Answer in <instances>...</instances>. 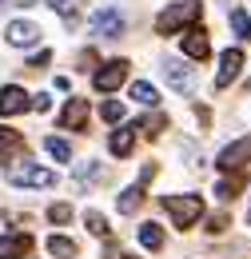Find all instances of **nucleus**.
Here are the masks:
<instances>
[{
    "instance_id": "obj_1",
    "label": "nucleus",
    "mask_w": 251,
    "mask_h": 259,
    "mask_svg": "<svg viewBox=\"0 0 251 259\" xmlns=\"http://www.w3.org/2000/svg\"><path fill=\"white\" fill-rule=\"evenodd\" d=\"M199 16V0H180V4H172V8H163L156 16V32L159 36H172V32H180L184 24H191Z\"/></svg>"
},
{
    "instance_id": "obj_2",
    "label": "nucleus",
    "mask_w": 251,
    "mask_h": 259,
    "mask_svg": "<svg viewBox=\"0 0 251 259\" xmlns=\"http://www.w3.org/2000/svg\"><path fill=\"white\" fill-rule=\"evenodd\" d=\"M159 203H163V211L176 220V227H191L203 215V199H199V195H163Z\"/></svg>"
},
{
    "instance_id": "obj_3",
    "label": "nucleus",
    "mask_w": 251,
    "mask_h": 259,
    "mask_svg": "<svg viewBox=\"0 0 251 259\" xmlns=\"http://www.w3.org/2000/svg\"><path fill=\"white\" fill-rule=\"evenodd\" d=\"M8 184H12V188H52L56 176H52L48 167H36V163H16V167L8 171Z\"/></svg>"
},
{
    "instance_id": "obj_4",
    "label": "nucleus",
    "mask_w": 251,
    "mask_h": 259,
    "mask_svg": "<svg viewBox=\"0 0 251 259\" xmlns=\"http://www.w3.org/2000/svg\"><path fill=\"white\" fill-rule=\"evenodd\" d=\"M124 80H128V60H108V64H104V68L92 76L96 92H116Z\"/></svg>"
},
{
    "instance_id": "obj_5",
    "label": "nucleus",
    "mask_w": 251,
    "mask_h": 259,
    "mask_svg": "<svg viewBox=\"0 0 251 259\" xmlns=\"http://www.w3.org/2000/svg\"><path fill=\"white\" fill-rule=\"evenodd\" d=\"M247 160H251V136H247V140H235V144H227V148L220 152V167H223V171H239Z\"/></svg>"
},
{
    "instance_id": "obj_6",
    "label": "nucleus",
    "mask_w": 251,
    "mask_h": 259,
    "mask_svg": "<svg viewBox=\"0 0 251 259\" xmlns=\"http://www.w3.org/2000/svg\"><path fill=\"white\" fill-rule=\"evenodd\" d=\"M92 32L116 40V36L124 32V16H120V12H112V8H100V12H92Z\"/></svg>"
},
{
    "instance_id": "obj_7",
    "label": "nucleus",
    "mask_w": 251,
    "mask_h": 259,
    "mask_svg": "<svg viewBox=\"0 0 251 259\" xmlns=\"http://www.w3.org/2000/svg\"><path fill=\"white\" fill-rule=\"evenodd\" d=\"M239 68H243V52L239 48H227L220 56V76H216V88H227L235 76H239Z\"/></svg>"
},
{
    "instance_id": "obj_8",
    "label": "nucleus",
    "mask_w": 251,
    "mask_h": 259,
    "mask_svg": "<svg viewBox=\"0 0 251 259\" xmlns=\"http://www.w3.org/2000/svg\"><path fill=\"white\" fill-rule=\"evenodd\" d=\"M24 108H28V92L24 88H16V84L0 88V116H20Z\"/></svg>"
},
{
    "instance_id": "obj_9",
    "label": "nucleus",
    "mask_w": 251,
    "mask_h": 259,
    "mask_svg": "<svg viewBox=\"0 0 251 259\" xmlns=\"http://www.w3.org/2000/svg\"><path fill=\"white\" fill-rule=\"evenodd\" d=\"M40 40V28L32 24V20H12L8 24V44H16V48H28Z\"/></svg>"
},
{
    "instance_id": "obj_10",
    "label": "nucleus",
    "mask_w": 251,
    "mask_h": 259,
    "mask_svg": "<svg viewBox=\"0 0 251 259\" xmlns=\"http://www.w3.org/2000/svg\"><path fill=\"white\" fill-rule=\"evenodd\" d=\"M32 251V235H0V259H24Z\"/></svg>"
},
{
    "instance_id": "obj_11",
    "label": "nucleus",
    "mask_w": 251,
    "mask_h": 259,
    "mask_svg": "<svg viewBox=\"0 0 251 259\" xmlns=\"http://www.w3.org/2000/svg\"><path fill=\"white\" fill-rule=\"evenodd\" d=\"M184 52H188L191 60H207V56H212V44H207V32H203V28H191V32L184 36Z\"/></svg>"
},
{
    "instance_id": "obj_12",
    "label": "nucleus",
    "mask_w": 251,
    "mask_h": 259,
    "mask_svg": "<svg viewBox=\"0 0 251 259\" xmlns=\"http://www.w3.org/2000/svg\"><path fill=\"white\" fill-rule=\"evenodd\" d=\"M84 120H88V104H84V100H68L64 112H60V124H64V128H72V132H80V128H84Z\"/></svg>"
},
{
    "instance_id": "obj_13",
    "label": "nucleus",
    "mask_w": 251,
    "mask_h": 259,
    "mask_svg": "<svg viewBox=\"0 0 251 259\" xmlns=\"http://www.w3.org/2000/svg\"><path fill=\"white\" fill-rule=\"evenodd\" d=\"M163 76H168V84L176 88V92H188V80H191V68L184 60H168L163 64Z\"/></svg>"
},
{
    "instance_id": "obj_14",
    "label": "nucleus",
    "mask_w": 251,
    "mask_h": 259,
    "mask_svg": "<svg viewBox=\"0 0 251 259\" xmlns=\"http://www.w3.org/2000/svg\"><path fill=\"white\" fill-rule=\"evenodd\" d=\"M132 144H136V128H120V132H112V140H108L112 156H128Z\"/></svg>"
},
{
    "instance_id": "obj_15",
    "label": "nucleus",
    "mask_w": 251,
    "mask_h": 259,
    "mask_svg": "<svg viewBox=\"0 0 251 259\" xmlns=\"http://www.w3.org/2000/svg\"><path fill=\"white\" fill-rule=\"evenodd\" d=\"M48 251H52L56 259H76V251H80V247H76L72 239H64V235H52V239H48Z\"/></svg>"
},
{
    "instance_id": "obj_16",
    "label": "nucleus",
    "mask_w": 251,
    "mask_h": 259,
    "mask_svg": "<svg viewBox=\"0 0 251 259\" xmlns=\"http://www.w3.org/2000/svg\"><path fill=\"white\" fill-rule=\"evenodd\" d=\"M140 243H144L148 251L163 247V231H159V224H144V227H140Z\"/></svg>"
},
{
    "instance_id": "obj_17",
    "label": "nucleus",
    "mask_w": 251,
    "mask_h": 259,
    "mask_svg": "<svg viewBox=\"0 0 251 259\" xmlns=\"http://www.w3.org/2000/svg\"><path fill=\"white\" fill-rule=\"evenodd\" d=\"M140 203H144V184H136V188H128V192L120 195V211H124V215H132Z\"/></svg>"
},
{
    "instance_id": "obj_18",
    "label": "nucleus",
    "mask_w": 251,
    "mask_h": 259,
    "mask_svg": "<svg viewBox=\"0 0 251 259\" xmlns=\"http://www.w3.org/2000/svg\"><path fill=\"white\" fill-rule=\"evenodd\" d=\"M132 100H136V104H144V108H152V104H156V88H152V84H144V80H136V84H132Z\"/></svg>"
},
{
    "instance_id": "obj_19",
    "label": "nucleus",
    "mask_w": 251,
    "mask_h": 259,
    "mask_svg": "<svg viewBox=\"0 0 251 259\" xmlns=\"http://www.w3.org/2000/svg\"><path fill=\"white\" fill-rule=\"evenodd\" d=\"M227 20H231V28H235L239 40H251V20H247V12H243V8H231V16H227Z\"/></svg>"
},
{
    "instance_id": "obj_20",
    "label": "nucleus",
    "mask_w": 251,
    "mask_h": 259,
    "mask_svg": "<svg viewBox=\"0 0 251 259\" xmlns=\"http://www.w3.org/2000/svg\"><path fill=\"white\" fill-rule=\"evenodd\" d=\"M44 148H48V156H56V160H72V148H68V144H64V140H56V136H48V140H44Z\"/></svg>"
},
{
    "instance_id": "obj_21",
    "label": "nucleus",
    "mask_w": 251,
    "mask_h": 259,
    "mask_svg": "<svg viewBox=\"0 0 251 259\" xmlns=\"http://www.w3.org/2000/svg\"><path fill=\"white\" fill-rule=\"evenodd\" d=\"M100 116H104L108 124H120V120H124V104H120V100H108V104H100Z\"/></svg>"
},
{
    "instance_id": "obj_22",
    "label": "nucleus",
    "mask_w": 251,
    "mask_h": 259,
    "mask_svg": "<svg viewBox=\"0 0 251 259\" xmlns=\"http://www.w3.org/2000/svg\"><path fill=\"white\" fill-rule=\"evenodd\" d=\"M239 188H243V176H231V180H223L220 188H216V195H220V199H235Z\"/></svg>"
},
{
    "instance_id": "obj_23",
    "label": "nucleus",
    "mask_w": 251,
    "mask_h": 259,
    "mask_svg": "<svg viewBox=\"0 0 251 259\" xmlns=\"http://www.w3.org/2000/svg\"><path fill=\"white\" fill-rule=\"evenodd\" d=\"M84 224H88V231H92V235H108V231H112V227H108V220H104L100 211H88V215H84Z\"/></svg>"
},
{
    "instance_id": "obj_24",
    "label": "nucleus",
    "mask_w": 251,
    "mask_h": 259,
    "mask_svg": "<svg viewBox=\"0 0 251 259\" xmlns=\"http://www.w3.org/2000/svg\"><path fill=\"white\" fill-rule=\"evenodd\" d=\"M48 220H52V224H68V220H72V207H68V203H52V207H48Z\"/></svg>"
},
{
    "instance_id": "obj_25",
    "label": "nucleus",
    "mask_w": 251,
    "mask_h": 259,
    "mask_svg": "<svg viewBox=\"0 0 251 259\" xmlns=\"http://www.w3.org/2000/svg\"><path fill=\"white\" fill-rule=\"evenodd\" d=\"M163 128H168V120H163V116H148V120L140 124V132H148V136H159Z\"/></svg>"
},
{
    "instance_id": "obj_26",
    "label": "nucleus",
    "mask_w": 251,
    "mask_h": 259,
    "mask_svg": "<svg viewBox=\"0 0 251 259\" xmlns=\"http://www.w3.org/2000/svg\"><path fill=\"white\" fill-rule=\"evenodd\" d=\"M16 144H20V136H16V132L0 128V152H8V148H16Z\"/></svg>"
},
{
    "instance_id": "obj_27",
    "label": "nucleus",
    "mask_w": 251,
    "mask_h": 259,
    "mask_svg": "<svg viewBox=\"0 0 251 259\" xmlns=\"http://www.w3.org/2000/svg\"><path fill=\"white\" fill-rule=\"evenodd\" d=\"M28 4H36V0H0V8H28Z\"/></svg>"
},
{
    "instance_id": "obj_28",
    "label": "nucleus",
    "mask_w": 251,
    "mask_h": 259,
    "mask_svg": "<svg viewBox=\"0 0 251 259\" xmlns=\"http://www.w3.org/2000/svg\"><path fill=\"white\" fill-rule=\"evenodd\" d=\"M223 227H227V215H216V220L207 224V231H223Z\"/></svg>"
},
{
    "instance_id": "obj_29",
    "label": "nucleus",
    "mask_w": 251,
    "mask_h": 259,
    "mask_svg": "<svg viewBox=\"0 0 251 259\" xmlns=\"http://www.w3.org/2000/svg\"><path fill=\"white\" fill-rule=\"evenodd\" d=\"M247 92H251V84H247Z\"/></svg>"
}]
</instances>
